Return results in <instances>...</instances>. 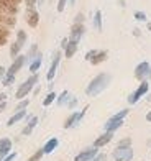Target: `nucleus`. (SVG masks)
<instances>
[{
    "mask_svg": "<svg viewBox=\"0 0 151 161\" xmlns=\"http://www.w3.org/2000/svg\"><path fill=\"white\" fill-rule=\"evenodd\" d=\"M112 80V76L110 74H105V72H102V74L95 76L94 79L90 80V84L87 86V89H85V94H87L89 97H95L99 96L102 91L107 89V86L110 84Z\"/></svg>",
    "mask_w": 151,
    "mask_h": 161,
    "instance_id": "f257e3e1",
    "label": "nucleus"
},
{
    "mask_svg": "<svg viewBox=\"0 0 151 161\" xmlns=\"http://www.w3.org/2000/svg\"><path fill=\"white\" fill-rule=\"evenodd\" d=\"M127 115H128V108H123V110H120L113 117H110V119L107 120V123H105V131H112L113 133L117 128H120L121 125H123V119Z\"/></svg>",
    "mask_w": 151,
    "mask_h": 161,
    "instance_id": "f03ea898",
    "label": "nucleus"
},
{
    "mask_svg": "<svg viewBox=\"0 0 151 161\" xmlns=\"http://www.w3.org/2000/svg\"><path fill=\"white\" fill-rule=\"evenodd\" d=\"M36 82H38V76H36V74H31L23 84L18 87V91H17V94H15V97H17L18 100H23V99L28 96V94L31 92V89L35 87V84H36Z\"/></svg>",
    "mask_w": 151,
    "mask_h": 161,
    "instance_id": "7ed1b4c3",
    "label": "nucleus"
},
{
    "mask_svg": "<svg viewBox=\"0 0 151 161\" xmlns=\"http://www.w3.org/2000/svg\"><path fill=\"white\" fill-rule=\"evenodd\" d=\"M132 158H133L132 146H117L113 151V159L115 161H132Z\"/></svg>",
    "mask_w": 151,
    "mask_h": 161,
    "instance_id": "20e7f679",
    "label": "nucleus"
},
{
    "mask_svg": "<svg viewBox=\"0 0 151 161\" xmlns=\"http://www.w3.org/2000/svg\"><path fill=\"white\" fill-rule=\"evenodd\" d=\"M135 77L138 79V80H141V82L148 80V79L151 77V66H149V63L143 61V63H140L138 66H136V69H135Z\"/></svg>",
    "mask_w": 151,
    "mask_h": 161,
    "instance_id": "39448f33",
    "label": "nucleus"
},
{
    "mask_svg": "<svg viewBox=\"0 0 151 161\" xmlns=\"http://www.w3.org/2000/svg\"><path fill=\"white\" fill-rule=\"evenodd\" d=\"M87 108H89V105H85L84 107V110H81V112H74V114H71L69 117H67V120L64 122V128H71V127H74V125H77L79 122L82 120V117L85 115V112H87Z\"/></svg>",
    "mask_w": 151,
    "mask_h": 161,
    "instance_id": "423d86ee",
    "label": "nucleus"
},
{
    "mask_svg": "<svg viewBox=\"0 0 151 161\" xmlns=\"http://www.w3.org/2000/svg\"><path fill=\"white\" fill-rule=\"evenodd\" d=\"M148 87H149V86H148L146 80H145V82H141L138 89H136V91L132 94V96L128 97V104H132V105H133V104H136V102H138V100H140V99H141V97L148 92Z\"/></svg>",
    "mask_w": 151,
    "mask_h": 161,
    "instance_id": "0eeeda50",
    "label": "nucleus"
},
{
    "mask_svg": "<svg viewBox=\"0 0 151 161\" xmlns=\"http://www.w3.org/2000/svg\"><path fill=\"white\" fill-rule=\"evenodd\" d=\"M25 63H26V56L18 54V56L15 58V61L12 63V66H10L8 69H7V74H8V76H15L17 72H18L21 68H23V64H25Z\"/></svg>",
    "mask_w": 151,
    "mask_h": 161,
    "instance_id": "6e6552de",
    "label": "nucleus"
},
{
    "mask_svg": "<svg viewBox=\"0 0 151 161\" xmlns=\"http://www.w3.org/2000/svg\"><path fill=\"white\" fill-rule=\"evenodd\" d=\"M25 20H26V23L30 25L31 28H36L38 23H40V13L35 8H28L26 13H25Z\"/></svg>",
    "mask_w": 151,
    "mask_h": 161,
    "instance_id": "1a4fd4ad",
    "label": "nucleus"
},
{
    "mask_svg": "<svg viewBox=\"0 0 151 161\" xmlns=\"http://www.w3.org/2000/svg\"><path fill=\"white\" fill-rule=\"evenodd\" d=\"M97 155H99L97 148H94V146H92V148H87V150L81 151V153H79V155L74 158V161H90L92 158H95Z\"/></svg>",
    "mask_w": 151,
    "mask_h": 161,
    "instance_id": "9d476101",
    "label": "nucleus"
},
{
    "mask_svg": "<svg viewBox=\"0 0 151 161\" xmlns=\"http://www.w3.org/2000/svg\"><path fill=\"white\" fill-rule=\"evenodd\" d=\"M84 31H85V28H84L82 23H74L73 28H71V41L79 43V40H81L82 35H84Z\"/></svg>",
    "mask_w": 151,
    "mask_h": 161,
    "instance_id": "9b49d317",
    "label": "nucleus"
},
{
    "mask_svg": "<svg viewBox=\"0 0 151 161\" xmlns=\"http://www.w3.org/2000/svg\"><path fill=\"white\" fill-rule=\"evenodd\" d=\"M59 61H61V53L57 51V53H54L53 63H51V66H49V71H48V74H46V79H48V80H53V79H54L56 69H57V66H59Z\"/></svg>",
    "mask_w": 151,
    "mask_h": 161,
    "instance_id": "f8f14e48",
    "label": "nucleus"
},
{
    "mask_svg": "<svg viewBox=\"0 0 151 161\" xmlns=\"http://www.w3.org/2000/svg\"><path fill=\"white\" fill-rule=\"evenodd\" d=\"M10 150H12V142L8 138H2L0 140V161L10 155Z\"/></svg>",
    "mask_w": 151,
    "mask_h": 161,
    "instance_id": "ddd939ff",
    "label": "nucleus"
},
{
    "mask_svg": "<svg viewBox=\"0 0 151 161\" xmlns=\"http://www.w3.org/2000/svg\"><path fill=\"white\" fill-rule=\"evenodd\" d=\"M112 138H113V133H112V131H105L104 135H100L97 140L94 142V148H102V146H105L107 143L112 142Z\"/></svg>",
    "mask_w": 151,
    "mask_h": 161,
    "instance_id": "4468645a",
    "label": "nucleus"
},
{
    "mask_svg": "<svg viewBox=\"0 0 151 161\" xmlns=\"http://www.w3.org/2000/svg\"><path fill=\"white\" fill-rule=\"evenodd\" d=\"M57 145H59L57 138H51V140H48L46 145L43 146V151H45V155H49V153H53V151L57 148Z\"/></svg>",
    "mask_w": 151,
    "mask_h": 161,
    "instance_id": "2eb2a0df",
    "label": "nucleus"
},
{
    "mask_svg": "<svg viewBox=\"0 0 151 161\" xmlns=\"http://www.w3.org/2000/svg\"><path fill=\"white\" fill-rule=\"evenodd\" d=\"M77 45L79 43H76V41H67V45H66V48H64V54H66V58H73L74 54H76V51H77Z\"/></svg>",
    "mask_w": 151,
    "mask_h": 161,
    "instance_id": "dca6fc26",
    "label": "nucleus"
},
{
    "mask_svg": "<svg viewBox=\"0 0 151 161\" xmlns=\"http://www.w3.org/2000/svg\"><path fill=\"white\" fill-rule=\"evenodd\" d=\"M107 56H109V53H107V51H97L95 56L92 58L89 63H92L94 66H97V64H100V63H104V61L107 59Z\"/></svg>",
    "mask_w": 151,
    "mask_h": 161,
    "instance_id": "f3484780",
    "label": "nucleus"
},
{
    "mask_svg": "<svg viewBox=\"0 0 151 161\" xmlns=\"http://www.w3.org/2000/svg\"><path fill=\"white\" fill-rule=\"evenodd\" d=\"M25 117H26V110H20V112H17L15 115H12V117H10L8 122H7V125H8V127L15 125L17 122H20L21 119H25Z\"/></svg>",
    "mask_w": 151,
    "mask_h": 161,
    "instance_id": "a211bd4d",
    "label": "nucleus"
},
{
    "mask_svg": "<svg viewBox=\"0 0 151 161\" xmlns=\"http://www.w3.org/2000/svg\"><path fill=\"white\" fill-rule=\"evenodd\" d=\"M36 123H38V117H31L30 122H28V125L23 128V131H21V133H23V135H30L31 131H33V128L36 127Z\"/></svg>",
    "mask_w": 151,
    "mask_h": 161,
    "instance_id": "6ab92c4d",
    "label": "nucleus"
},
{
    "mask_svg": "<svg viewBox=\"0 0 151 161\" xmlns=\"http://www.w3.org/2000/svg\"><path fill=\"white\" fill-rule=\"evenodd\" d=\"M41 63H43V59H41V54L38 53V56L35 58V59L30 63V71L33 72V74H36V71L40 69V66H41Z\"/></svg>",
    "mask_w": 151,
    "mask_h": 161,
    "instance_id": "aec40b11",
    "label": "nucleus"
},
{
    "mask_svg": "<svg viewBox=\"0 0 151 161\" xmlns=\"http://www.w3.org/2000/svg\"><path fill=\"white\" fill-rule=\"evenodd\" d=\"M94 28L97 31H102V12L97 10L94 15Z\"/></svg>",
    "mask_w": 151,
    "mask_h": 161,
    "instance_id": "412c9836",
    "label": "nucleus"
},
{
    "mask_svg": "<svg viewBox=\"0 0 151 161\" xmlns=\"http://www.w3.org/2000/svg\"><path fill=\"white\" fill-rule=\"evenodd\" d=\"M8 35H10L8 28H7V26H0V46H3L5 43H7V40H8Z\"/></svg>",
    "mask_w": 151,
    "mask_h": 161,
    "instance_id": "4be33fe9",
    "label": "nucleus"
},
{
    "mask_svg": "<svg viewBox=\"0 0 151 161\" xmlns=\"http://www.w3.org/2000/svg\"><path fill=\"white\" fill-rule=\"evenodd\" d=\"M36 56H38V46H36V45H31L30 51H28V54H26V61H30V63H31Z\"/></svg>",
    "mask_w": 151,
    "mask_h": 161,
    "instance_id": "5701e85b",
    "label": "nucleus"
},
{
    "mask_svg": "<svg viewBox=\"0 0 151 161\" xmlns=\"http://www.w3.org/2000/svg\"><path fill=\"white\" fill-rule=\"evenodd\" d=\"M69 100H71L69 92H67V91H64V92H61V96L57 97V105H64V104H67Z\"/></svg>",
    "mask_w": 151,
    "mask_h": 161,
    "instance_id": "b1692460",
    "label": "nucleus"
},
{
    "mask_svg": "<svg viewBox=\"0 0 151 161\" xmlns=\"http://www.w3.org/2000/svg\"><path fill=\"white\" fill-rule=\"evenodd\" d=\"M21 48H23V46H21L20 43H17V41H15V43H13V45L10 46V56H12V58H17Z\"/></svg>",
    "mask_w": 151,
    "mask_h": 161,
    "instance_id": "393cba45",
    "label": "nucleus"
},
{
    "mask_svg": "<svg viewBox=\"0 0 151 161\" xmlns=\"http://www.w3.org/2000/svg\"><path fill=\"white\" fill-rule=\"evenodd\" d=\"M56 97H57V96H56V92H49L48 96H46V99L43 100V105H45V107H49V105H51L53 102L56 100Z\"/></svg>",
    "mask_w": 151,
    "mask_h": 161,
    "instance_id": "a878e982",
    "label": "nucleus"
},
{
    "mask_svg": "<svg viewBox=\"0 0 151 161\" xmlns=\"http://www.w3.org/2000/svg\"><path fill=\"white\" fill-rule=\"evenodd\" d=\"M21 0H0V7H18Z\"/></svg>",
    "mask_w": 151,
    "mask_h": 161,
    "instance_id": "bb28decb",
    "label": "nucleus"
},
{
    "mask_svg": "<svg viewBox=\"0 0 151 161\" xmlns=\"http://www.w3.org/2000/svg\"><path fill=\"white\" fill-rule=\"evenodd\" d=\"M17 43H20L21 46H25V43H26V33L23 30H18L17 31Z\"/></svg>",
    "mask_w": 151,
    "mask_h": 161,
    "instance_id": "cd10ccee",
    "label": "nucleus"
},
{
    "mask_svg": "<svg viewBox=\"0 0 151 161\" xmlns=\"http://www.w3.org/2000/svg\"><path fill=\"white\" fill-rule=\"evenodd\" d=\"M43 155H45V151H43V148H41V150H38L36 153H35V155H31L26 161H40V159L43 158Z\"/></svg>",
    "mask_w": 151,
    "mask_h": 161,
    "instance_id": "c85d7f7f",
    "label": "nucleus"
},
{
    "mask_svg": "<svg viewBox=\"0 0 151 161\" xmlns=\"http://www.w3.org/2000/svg\"><path fill=\"white\" fill-rule=\"evenodd\" d=\"M28 105H30V100H28V99H23V100H21L20 104L17 105V112H20V110H25V108H26Z\"/></svg>",
    "mask_w": 151,
    "mask_h": 161,
    "instance_id": "c756f323",
    "label": "nucleus"
},
{
    "mask_svg": "<svg viewBox=\"0 0 151 161\" xmlns=\"http://www.w3.org/2000/svg\"><path fill=\"white\" fill-rule=\"evenodd\" d=\"M13 80H15V76L5 74V77L2 79V84H3V86H10V84H13Z\"/></svg>",
    "mask_w": 151,
    "mask_h": 161,
    "instance_id": "7c9ffc66",
    "label": "nucleus"
},
{
    "mask_svg": "<svg viewBox=\"0 0 151 161\" xmlns=\"http://www.w3.org/2000/svg\"><path fill=\"white\" fill-rule=\"evenodd\" d=\"M66 3H67V0H57V12H64V8H66Z\"/></svg>",
    "mask_w": 151,
    "mask_h": 161,
    "instance_id": "2f4dec72",
    "label": "nucleus"
},
{
    "mask_svg": "<svg viewBox=\"0 0 151 161\" xmlns=\"http://www.w3.org/2000/svg\"><path fill=\"white\" fill-rule=\"evenodd\" d=\"M135 18L138 21H145L146 20V13L145 12H135Z\"/></svg>",
    "mask_w": 151,
    "mask_h": 161,
    "instance_id": "473e14b6",
    "label": "nucleus"
},
{
    "mask_svg": "<svg viewBox=\"0 0 151 161\" xmlns=\"http://www.w3.org/2000/svg\"><path fill=\"white\" fill-rule=\"evenodd\" d=\"M105 159H107V156L104 155V153H99V155L95 158H92L90 161H105Z\"/></svg>",
    "mask_w": 151,
    "mask_h": 161,
    "instance_id": "72a5a7b5",
    "label": "nucleus"
},
{
    "mask_svg": "<svg viewBox=\"0 0 151 161\" xmlns=\"http://www.w3.org/2000/svg\"><path fill=\"white\" fill-rule=\"evenodd\" d=\"M95 53H97V49H92V51H89V53H87V54H85V59H87V61H90V59H92V58H94V56H95Z\"/></svg>",
    "mask_w": 151,
    "mask_h": 161,
    "instance_id": "f704fd0d",
    "label": "nucleus"
},
{
    "mask_svg": "<svg viewBox=\"0 0 151 161\" xmlns=\"http://www.w3.org/2000/svg\"><path fill=\"white\" fill-rule=\"evenodd\" d=\"M132 145V140L130 138H125V140H121L120 143H118V146H130Z\"/></svg>",
    "mask_w": 151,
    "mask_h": 161,
    "instance_id": "c9c22d12",
    "label": "nucleus"
},
{
    "mask_svg": "<svg viewBox=\"0 0 151 161\" xmlns=\"http://www.w3.org/2000/svg\"><path fill=\"white\" fill-rule=\"evenodd\" d=\"M36 2H38V0H25V3H26L28 8H33V7L36 5Z\"/></svg>",
    "mask_w": 151,
    "mask_h": 161,
    "instance_id": "e433bc0d",
    "label": "nucleus"
},
{
    "mask_svg": "<svg viewBox=\"0 0 151 161\" xmlns=\"http://www.w3.org/2000/svg\"><path fill=\"white\" fill-rule=\"evenodd\" d=\"M76 104H77V99H74V97H73V99H71V100L67 102V107H69V108H74V107H76Z\"/></svg>",
    "mask_w": 151,
    "mask_h": 161,
    "instance_id": "4c0bfd02",
    "label": "nucleus"
},
{
    "mask_svg": "<svg viewBox=\"0 0 151 161\" xmlns=\"http://www.w3.org/2000/svg\"><path fill=\"white\" fill-rule=\"evenodd\" d=\"M15 158H17V153H10V155L7 156L5 159H2V161H13V159H15Z\"/></svg>",
    "mask_w": 151,
    "mask_h": 161,
    "instance_id": "58836bf2",
    "label": "nucleus"
},
{
    "mask_svg": "<svg viewBox=\"0 0 151 161\" xmlns=\"http://www.w3.org/2000/svg\"><path fill=\"white\" fill-rule=\"evenodd\" d=\"M5 74H7V69H5V68H2V66H0V80H2V79L5 77Z\"/></svg>",
    "mask_w": 151,
    "mask_h": 161,
    "instance_id": "ea45409f",
    "label": "nucleus"
},
{
    "mask_svg": "<svg viewBox=\"0 0 151 161\" xmlns=\"http://www.w3.org/2000/svg\"><path fill=\"white\" fill-rule=\"evenodd\" d=\"M82 21H84V15H82V13H79V15L76 17V23H82Z\"/></svg>",
    "mask_w": 151,
    "mask_h": 161,
    "instance_id": "a19ab883",
    "label": "nucleus"
},
{
    "mask_svg": "<svg viewBox=\"0 0 151 161\" xmlns=\"http://www.w3.org/2000/svg\"><path fill=\"white\" fill-rule=\"evenodd\" d=\"M5 107H7V102H0V112H3Z\"/></svg>",
    "mask_w": 151,
    "mask_h": 161,
    "instance_id": "79ce46f5",
    "label": "nucleus"
},
{
    "mask_svg": "<svg viewBox=\"0 0 151 161\" xmlns=\"http://www.w3.org/2000/svg\"><path fill=\"white\" fill-rule=\"evenodd\" d=\"M5 97H7L5 94H2V92H0V102H5Z\"/></svg>",
    "mask_w": 151,
    "mask_h": 161,
    "instance_id": "37998d69",
    "label": "nucleus"
},
{
    "mask_svg": "<svg viewBox=\"0 0 151 161\" xmlns=\"http://www.w3.org/2000/svg\"><path fill=\"white\" fill-rule=\"evenodd\" d=\"M146 120H148V122H151V112H148V114H146Z\"/></svg>",
    "mask_w": 151,
    "mask_h": 161,
    "instance_id": "c03bdc74",
    "label": "nucleus"
},
{
    "mask_svg": "<svg viewBox=\"0 0 151 161\" xmlns=\"http://www.w3.org/2000/svg\"><path fill=\"white\" fill-rule=\"evenodd\" d=\"M36 3H40V5H41V3H45V0H38V2H36Z\"/></svg>",
    "mask_w": 151,
    "mask_h": 161,
    "instance_id": "a18cd8bd",
    "label": "nucleus"
},
{
    "mask_svg": "<svg viewBox=\"0 0 151 161\" xmlns=\"http://www.w3.org/2000/svg\"><path fill=\"white\" fill-rule=\"evenodd\" d=\"M148 100H151V94H149V96H148Z\"/></svg>",
    "mask_w": 151,
    "mask_h": 161,
    "instance_id": "49530a36",
    "label": "nucleus"
},
{
    "mask_svg": "<svg viewBox=\"0 0 151 161\" xmlns=\"http://www.w3.org/2000/svg\"><path fill=\"white\" fill-rule=\"evenodd\" d=\"M74 2H76V0H71V3H74Z\"/></svg>",
    "mask_w": 151,
    "mask_h": 161,
    "instance_id": "de8ad7c7",
    "label": "nucleus"
}]
</instances>
